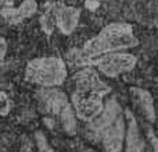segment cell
Segmentation results:
<instances>
[{"label": "cell", "mask_w": 158, "mask_h": 152, "mask_svg": "<svg viewBox=\"0 0 158 152\" xmlns=\"http://www.w3.org/2000/svg\"><path fill=\"white\" fill-rule=\"evenodd\" d=\"M121 114H122V110H121V106L117 102V99H110L104 106L103 112L96 119H93L92 123L89 124V128H87L89 137H92L93 140H98L101 131L108 126H111Z\"/></svg>", "instance_id": "cell-7"}, {"label": "cell", "mask_w": 158, "mask_h": 152, "mask_svg": "<svg viewBox=\"0 0 158 152\" xmlns=\"http://www.w3.org/2000/svg\"><path fill=\"white\" fill-rule=\"evenodd\" d=\"M71 99L78 117L86 122H92L93 119H96L104 109V103L101 101V96L98 95L74 92Z\"/></svg>", "instance_id": "cell-6"}, {"label": "cell", "mask_w": 158, "mask_h": 152, "mask_svg": "<svg viewBox=\"0 0 158 152\" xmlns=\"http://www.w3.org/2000/svg\"><path fill=\"white\" fill-rule=\"evenodd\" d=\"M25 78L29 83L38 84L44 88H54L65 81V63L58 57L33 59L25 69Z\"/></svg>", "instance_id": "cell-2"}, {"label": "cell", "mask_w": 158, "mask_h": 152, "mask_svg": "<svg viewBox=\"0 0 158 152\" xmlns=\"http://www.w3.org/2000/svg\"><path fill=\"white\" fill-rule=\"evenodd\" d=\"M137 63L136 56L132 53H108L104 55L101 59H94L92 60L90 66H97L100 73H103L106 77L115 78L118 75L128 73L135 69Z\"/></svg>", "instance_id": "cell-4"}, {"label": "cell", "mask_w": 158, "mask_h": 152, "mask_svg": "<svg viewBox=\"0 0 158 152\" xmlns=\"http://www.w3.org/2000/svg\"><path fill=\"white\" fill-rule=\"evenodd\" d=\"M137 45L139 39L135 36L131 24L112 22L104 27L94 38L89 39L82 50L72 49L68 53V60L74 66H90L92 60L98 56L136 47Z\"/></svg>", "instance_id": "cell-1"}, {"label": "cell", "mask_w": 158, "mask_h": 152, "mask_svg": "<svg viewBox=\"0 0 158 152\" xmlns=\"http://www.w3.org/2000/svg\"><path fill=\"white\" fill-rule=\"evenodd\" d=\"M61 2H64V0H61Z\"/></svg>", "instance_id": "cell-19"}, {"label": "cell", "mask_w": 158, "mask_h": 152, "mask_svg": "<svg viewBox=\"0 0 158 152\" xmlns=\"http://www.w3.org/2000/svg\"><path fill=\"white\" fill-rule=\"evenodd\" d=\"M40 108L46 113H52L60 117V122L65 131L71 136L77 133V119L72 112L68 98L63 91L56 88H43L36 94Z\"/></svg>", "instance_id": "cell-3"}, {"label": "cell", "mask_w": 158, "mask_h": 152, "mask_svg": "<svg viewBox=\"0 0 158 152\" xmlns=\"http://www.w3.org/2000/svg\"><path fill=\"white\" fill-rule=\"evenodd\" d=\"M128 133H126V152H142L144 148V140L140 136L137 122L131 110H126Z\"/></svg>", "instance_id": "cell-11"}, {"label": "cell", "mask_w": 158, "mask_h": 152, "mask_svg": "<svg viewBox=\"0 0 158 152\" xmlns=\"http://www.w3.org/2000/svg\"><path fill=\"white\" fill-rule=\"evenodd\" d=\"M131 91H132V94L135 95V98L137 99V102L140 103V106H142L143 112L146 113L147 119L150 120V122H156L154 101H153V96H151L150 92L146 91V89H143V88H136V87L131 88Z\"/></svg>", "instance_id": "cell-12"}, {"label": "cell", "mask_w": 158, "mask_h": 152, "mask_svg": "<svg viewBox=\"0 0 158 152\" xmlns=\"http://www.w3.org/2000/svg\"><path fill=\"white\" fill-rule=\"evenodd\" d=\"M40 25H42V29L50 35L53 34L56 28V17H54V10H53V3L47 7V10L44 11V14L40 17Z\"/></svg>", "instance_id": "cell-13"}, {"label": "cell", "mask_w": 158, "mask_h": 152, "mask_svg": "<svg viewBox=\"0 0 158 152\" xmlns=\"http://www.w3.org/2000/svg\"><path fill=\"white\" fill-rule=\"evenodd\" d=\"M147 133H148V138H150V142H151V147H153V152H158V138L151 130H148Z\"/></svg>", "instance_id": "cell-15"}, {"label": "cell", "mask_w": 158, "mask_h": 152, "mask_svg": "<svg viewBox=\"0 0 158 152\" xmlns=\"http://www.w3.org/2000/svg\"><path fill=\"white\" fill-rule=\"evenodd\" d=\"M74 81L77 85L75 92H79V94L98 95L103 98L104 95H107L111 91V88L100 80L97 71L93 70L92 67H86V69H82L78 73H75Z\"/></svg>", "instance_id": "cell-5"}, {"label": "cell", "mask_w": 158, "mask_h": 152, "mask_svg": "<svg viewBox=\"0 0 158 152\" xmlns=\"http://www.w3.org/2000/svg\"><path fill=\"white\" fill-rule=\"evenodd\" d=\"M86 7H87V8H96V7H98V3L89 0V2H86Z\"/></svg>", "instance_id": "cell-17"}, {"label": "cell", "mask_w": 158, "mask_h": 152, "mask_svg": "<svg viewBox=\"0 0 158 152\" xmlns=\"http://www.w3.org/2000/svg\"><path fill=\"white\" fill-rule=\"evenodd\" d=\"M11 109V103L8 99V95L4 91H0V116H7L10 113Z\"/></svg>", "instance_id": "cell-14"}, {"label": "cell", "mask_w": 158, "mask_h": 152, "mask_svg": "<svg viewBox=\"0 0 158 152\" xmlns=\"http://www.w3.org/2000/svg\"><path fill=\"white\" fill-rule=\"evenodd\" d=\"M6 52H7V42H6L2 36H0V63L4 60Z\"/></svg>", "instance_id": "cell-16"}, {"label": "cell", "mask_w": 158, "mask_h": 152, "mask_svg": "<svg viewBox=\"0 0 158 152\" xmlns=\"http://www.w3.org/2000/svg\"><path fill=\"white\" fill-rule=\"evenodd\" d=\"M38 11V3L35 0H24L21 6L17 8L4 7L0 8V16L8 22V24H18L25 18H29Z\"/></svg>", "instance_id": "cell-10"}, {"label": "cell", "mask_w": 158, "mask_h": 152, "mask_svg": "<svg viewBox=\"0 0 158 152\" xmlns=\"http://www.w3.org/2000/svg\"><path fill=\"white\" fill-rule=\"evenodd\" d=\"M53 10L56 17V27H58V29L64 35H71L79 22L81 10L77 7L65 6L61 2L53 3Z\"/></svg>", "instance_id": "cell-8"}, {"label": "cell", "mask_w": 158, "mask_h": 152, "mask_svg": "<svg viewBox=\"0 0 158 152\" xmlns=\"http://www.w3.org/2000/svg\"><path fill=\"white\" fill-rule=\"evenodd\" d=\"M3 2H4L6 4H7V3H8V0H0V3H3Z\"/></svg>", "instance_id": "cell-18"}, {"label": "cell", "mask_w": 158, "mask_h": 152, "mask_svg": "<svg viewBox=\"0 0 158 152\" xmlns=\"http://www.w3.org/2000/svg\"><path fill=\"white\" fill-rule=\"evenodd\" d=\"M123 136H125V123H123V114H121L111 126L101 131L98 138H101L104 150L107 152H119L123 145Z\"/></svg>", "instance_id": "cell-9"}]
</instances>
